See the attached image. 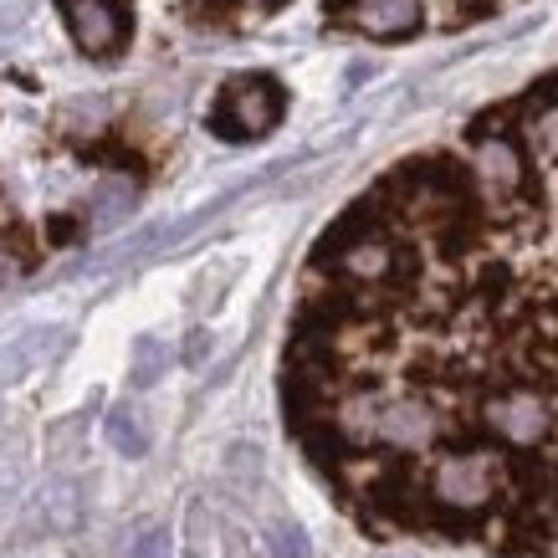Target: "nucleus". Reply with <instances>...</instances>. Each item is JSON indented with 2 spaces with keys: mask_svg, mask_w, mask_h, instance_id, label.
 <instances>
[{
  "mask_svg": "<svg viewBox=\"0 0 558 558\" xmlns=\"http://www.w3.org/2000/svg\"><path fill=\"white\" fill-rule=\"evenodd\" d=\"M165 374H170V343L154 339V333L134 339V354H129V385H134V389H154Z\"/></svg>",
  "mask_w": 558,
  "mask_h": 558,
  "instance_id": "obj_8",
  "label": "nucleus"
},
{
  "mask_svg": "<svg viewBox=\"0 0 558 558\" xmlns=\"http://www.w3.org/2000/svg\"><path fill=\"white\" fill-rule=\"evenodd\" d=\"M231 5H252V11H271V5H282V0H231Z\"/></svg>",
  "mask_w": 558,
  "mask_h": 558,
  "instance_id": "obj_15",
  "label": "nucleus"
},
{
  "mask_svg": "<svg viewBox=\"0 0 558 558\" xmlns=\"http://www.w3.org/2000/svg\"><path fill=\"white\" fill-rule=\"evenodd\" d=\"M282 108H288V93L277 77H236V83L220 87L216 98V113H210V129L231 144H246V138H262L282 123Z\"/></svg>",
  "mask_w": 558,
  "mask_h": 558,
  "instance_id": "obj_2",
  "label": "nucleus"
},
{
  "mask_svg": "<svg viewBox=\"0 0 558 558\" xmlns=\"http://www.w3.org/2000/svg\"><path fill=\"white\" fill-rule=\"evenodd\" d=\"M62 339V328H26V333H16V339L0 349V385H16V379H26V374L41 364V359L51 354V343Z\"/></svg>",
  "mask_w": 558,
  "mask_h": 558,
  "instance_id": "obj_5",
  "label": "nucleus"
},
{
  "mask_svg": "<svg viewBox=\"0 0 558 558\" xmlns=\"http://www.w3.org/2000/svg\"><path fill=\"white\" fill-rule=\"evenodd\" d=\"M359 210L389 236L395 262L379 288H328L313 298L292 354L303 405H400L415 440L410 466H421L476 400L508 389L533 395L554 436L512 548H554L558 72L508 108L482 113L461 149L400 165Z\"/></svg>",
  "mask_w": 558,
  "mask_h": 558,
  "instance_id": "obj_1",
  "label": "nucleus"
},
{
  "mask_svg": "<svg viewBox=\"0 0 558 558\" xmlns=\"http://www.w3.org/2000/svg\"><path fill=\"white\" fill-rule=\"evenodd\" d=\"M267 554L271 558H313V543H307V533H303V523H271V533H267Z\"/></svg>",
  "mask_w": 558,
  "mask_h": 558,
  "instance_id": "obj_10",
  "label": "nucleus"
},
{
  "mask_svg": "<svg viewBox=\"0 0 558 558\" xmlns=\"http://www.w3.org/2000/svg\"><path fill=\"white\" fill-rule=\"evenodd\" d=\"M83 436H87L83 415H68V421L47 425V461L51 466H72V461L83 457Z\"/></svg>",
  "mask_w": 558,
  "mask_h": 558,
  "instance_id": "obj_9",
  "label": "nucleus"
},
{
  "mask_svg": "<svg viewBox=\"0 0 558 558\" xmlns=\"http://www.w3.org/2000/svg\"><path fill=\"white\" fill-rule=\"evenodd\" d=\"M205 349H210V333H205V328H195V333H190V343H185V364H201Z\"/></svg>",
  "mask_w": 558,
  "mask_h": 558,
  "instance_id": "obj_13",
  "label": "nucleus"
},
{
  "mask_svg": "<svg viewBox=\"0 0 558 558\" xmlns=\"http://www.w3.org/2000/svg\"><path fill=\"white\" fill-rule=\"evenodd\" d=\"M41 523L47 533H77L83 527V487L72 476H57L41 497Z\"/></svg>",
  "mask_w": 558,
  "mask_h": 558,
  "instance_id": "obj_6",
  "label": "nucleus"
},
{
  "mask_svg": "<svg viewBox=\"0 0 558 558\" xmlns=\"http://www.w3.org/2000/svg\"><path fill=\"white\" fill-rule=\"evenodd\" d=\"M129 558H174V548H170V527H159V523L138 527L134 543H129Z\"/></svg>",
  "mask_w": 558,
  "mask_h": 558,
  "instance_id": "obj_11",
  "label": "nucleus"
},
{
  "mask_svg": "<svg viewBox=\"0 0 558 558\" xmlns=\"http://www.w3.org/2000/svg\"><path fill=\"white\" fill-rule=\"evenodd\" d=\"M134 205V190L129 185H108L98 190V201H93V210H98V226H113V220H123V210Z\"/></svg>",
  "mask_w": 558,
  "mask_h": 558,
  "instance_id": "obj_12",
  "label": "nucleus"
},
{
  "mask_svg": "<svg viewBox=\"0 0 558 558\" xmlns=\"http://www.w3.org/2000/svg\"><path fill=\"white\" fill-rule=\"evenodd\" d=\"M68 11V32L87 57H113L129 41V16L113 0H62Z\"/></svg>",
  "mask_w": 558,
  "mask_h": 558,
  "instance_id": "obj_4",
  "label": "nucleus"
},
{
  "mask_svg": "<svg viewBox=\"0 0 558 558\" xmlns=\"http://www.w3.org/2000/svg\"><path fill=\"white\" fill-rule=\"evenodd\" d=\"M108 446L119 451V457H129V461H138V457H149V446H154V436H149V421L138 415L134 405H113L108 410Z\"/></svg>",
  "mask_w": 558,
  "mask_h": 558,
  "instance_id": "obj_7",
  "label": "nucleus"
},
{
  "mask_svg": "<svg viewBox=\"0 0 558 558\" xmlns=\"http://www.w3.org/2000/svg\"><path fill=\"white\" fill-rule=\"evenodd\" d=\"M185 558H256L252 538L241 533L226 512H216L205 497H195L185 508Z\"/></svg>",
  "mask_w": 558,
  "mask_h": 558,
  "instance_id": "obj_3",
  "label": "nucleus"
},
{
  "mask_svg": "<svg viewBox=\"0 0 558 558\" xmlns=\"http://www.w3.org/2000/svg\"><path fill=\"white\" fill-rule=\"evenodd\" d=\"M21 271V256L11 252V246H5V241H0V288H5V282H11V277H16Z\"/></svg>",
  "mask_w": 558,
  "mask_h": 558,
  "instance_id": "obj_14",
  "label": "nucleus"
}]
</instances>
